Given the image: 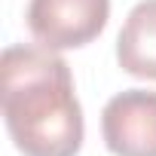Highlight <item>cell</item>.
I'll use <instances>...</instances> for the list:
<instances>
[{"label": "cell", "instance_id": "obj_1", "mask_svg": "<svg viewBox=\"0 0 156 156\" xmlns=\"http://www.w3.org/2000/svg\"><path fill=\"white\" fill-rule=\"evenodd\" d=\"M0 104L22 156H76L86 122L67 61L46 46H6L0 61Z\"/></svg>", "mask_w": 156, "mask_h": 156}, {"label": "cell", "instance_id": "obj_2", "mask_svg": "<svg viewBox=\"0 0 156 156\" xmlns=\"http://www.w3.org/2000/svg\"><path fill=\"white\" fill-rule=\"evenodd\" d=\"M110 19V0H31L25 22L46 49H80L92 43Z\"/></svg>", "mask_w": 156, "mask_h": 156}, {"label": "cell", "instance_id": "obj_3", "mask_svg": "<svg viewBox=\"0 0 156 156\" xmlns=\"http://www.w3.org/2000/svg\"><path fill=\"white\" fill-rule=\"evenodd\" d=\"M101 138L113 156H156V92L113 95L101 110Z\"/></svg>", "mask_w": 156, "mask_h": 156}, {"label": "cell", "instance_id": "obj_4", "mask_svg": "<svg viewBox=\"0 0 156 156\" xmlns=\"http://www.w3.org/2000/svg\"><path fill=\"white\" fill-rule=\"evenodd\" d=\"M116 61L126 73L156 80V0H141L116 37Z\"/></svg>", "mask_w": 156, "mask_h": 156}]
</instances>
